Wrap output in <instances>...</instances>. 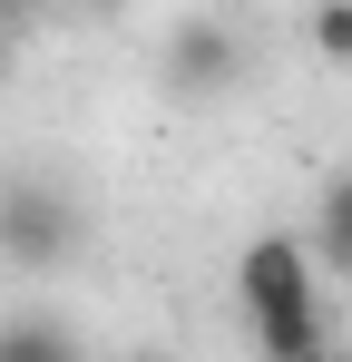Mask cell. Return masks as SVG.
Returning a JSON list of instances; mask_svg holds the SVG:
<instances>
[{"label": "cell", "mask_w": 352, "mask_h": 362, "mask_svg": "<svg viewBox=\"0 0 352 362\" xmlns=\"http://www.w3.org/2000/svg\"><path fill=\"white\" fill-rule=\"evenodd\" d=\"M235 294H245V323L274 362L323 353V284H313V245L303 235H254L245 264H235Z\"/></svg>", "instance_id": "obj_1"}, {"label": "cell", "mask_w": 352, "mask_h": 362, "mask_svg": "<svg viewBox=\"0 0 352 362\" xmlns=\"http://www.w3.org/2000/svg\"><path fill=\"white\" fill-rule=\"evenodd\" d=\"M78 245H88V206L59 177H40V167H10L0 177V264L59 274V264H78Z\"/></svg>", "instance_id": "obj_2"}, {"label": "cell", "mask_w": 352, "mask_h": 362, "mask_svg": "<svg viewBox=\"0 0 352 362\" xmlns=\"http://www.w3.org/2000/svg\"><path fill=\"white\" fill-rule=\"evenodd\" d=\"M245 59H254V49H245V30H235L225 10H196L167 40V88L176 98H225L235 78H245Z\"/></svg>", "instance_id": "obj_3"}, {"label": "cell", "mask_w": 352, "mask_h": 362, "mask_svg": "<svg viewBox=\"0 0 352 362\" xmlns=\"http://www.w3.org/2000/svg\"><path fill=\"white\" fill-rule=\"evenodd\" d=\"M313 255L333 264V274H352V177L323 186V216H313Z\"/></svg>", "instance_id": "obj_4"}, {"label": "cell", "mask_w": 352, "mask_h": 362, "mask_svg": "<svg viewBox=\"0 0 352 362\" xmlns=\"http://www.w3.org/2000/svg\"><path fill=\"white\" fill-rule=\"evenodd\" d=\"M78 353V333H69V323H30V313H20V323H0V362H69Z\"/></svg>", "instance_id": "obj_5"}, {"label": "cell", "mask_w": 352, "mask_h": 362, "mask_svg": "<svg viewBox=\"0 0 352 362\" xmlns=\"http://www.w3.org/2000/svg\"><path fill=\"white\" fill-rule=\"evenodd\" d=\"M303 40L323 49L333 69H352V0H313V20H303Z\"/></svg>", "instance_id": "obj_6"}, {"label": "cell", "mask_w": 352, "mask_h": 362, "mask_svg": "<svg viewBox=\"0 0 352 362\" xmlns=\"http://www.w3.org/2000/svg\"><path fill=\"white\" fill-rule=\"evenodd\" d=\"M20 10H30V0H0V20H20Z\"/></svg>", "instance_id": "obj_7"}, {"label": "cell", "mask_w": 352, "mask_h": 362, "mask_svg": "<svg viewBox=\"0 0 352 362\" xmlns=\"http://www.w3.org/2000/svg\"><path fill=\"white\" fill-rule=\"evenodd\" d=\"M0 69H10V20H0Z\"/></svg>", "instance_id": "obj_8"}, {"label": "cell", "mask_w": 352, "mask_h": 362, "mask_svg": "<svg viewBox=\"0 0 352 362\" xmlns=\"http://www.w3.org/2000/svg\"><path fill=\"white\" fill-rule=\"evenodd\" d=\"M88 10H117V0H88Z\"/></svg>", "instance_id": "obj_9"}]
</instances>
